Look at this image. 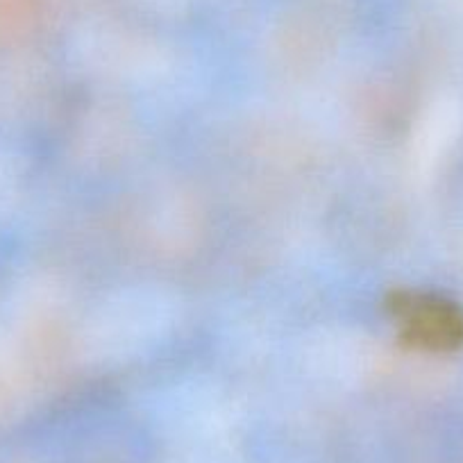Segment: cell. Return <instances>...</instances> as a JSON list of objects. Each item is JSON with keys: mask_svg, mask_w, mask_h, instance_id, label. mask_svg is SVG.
<instances>
[{"mask_svg": "<svg viewBox=\"0 0 463 463\" xmlns=\"http://www.w3.org/2000/svg\"><path fill=\"white\" fill-rule=\"evenodd\" d=\"M404 343L425 350H448L463 338V320L457 309L425 293L395 291L386 302Z\"/></svg>", "mask_w": 463, "mask_h": 463, "instance_id": "6da1fadb", "label": "cell"}]
</instances>
